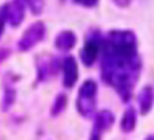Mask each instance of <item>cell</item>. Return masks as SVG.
<instances>
[{
    "label": "cell",
    "mask_w": 154,
    "mask_h": 140,
    "mask_svg": "<svg viewBox=\"0 0 154 140\" xmlns=\"http://www.w3.org/2000/svg\"><path fill=\"white\" fill-rule=\"evenodd\" d=\"M100 54L102 80L115 88L125 103L130 101L141 72L134 33L126 29L110 31L103 38Z\"/></svg>",
    "instance_id": "1"
},
{
    "label": "cell",
    "mask_w": 154,
    "mask_h": 140,
    "mask_svg": "<svg viewBox=\"0 0 154 140\" xmlns=\"http://www.w3.org/2000/svg\"><path fill=\"white\" fill-rule=\"evenodd\" d=\"M95 104H97V83L94 80H87L79 90L77 96V111L82 117H92L95 112Z\"/></svg>",
    "instance_id": "2"
},
{
    "label": "cell",
    "mask_w": 154,
    "mask_h": 140,
    "mask_svg": "<svg viewBox=\"0 0 154 140\" xmlns=\"http://www.w3.org/2000/svg\"><path fill=\"white\" fill-rule=\"evenodd\" d=\"M102 44H103V36L94 29L87 34V39H85V44H84V49L80 52V59L85 65H92L97 57L100 56L102 52Z\"/></svg>",
    "instance_id": "3"
},
{
    "label": "cell",
    "mask_w": 154,
    "mask_h": 140,
    "mask_svg": "<svg viewBox=\"0 0 154 140\" xmlns=\"http://www.w3.org/2000/svg\"><path fill=\"white\" fill-rule=\"evenodd\" d=\"M45 33H46V28H45V23H43V21L33 23L31 26L23 33L21 39L18 41V49H20L21 52H26V51L33 49L38 42L43 41Z\"/></svg>",
    "instance_id": "4"
},
{
    "label": "cell",
    "mask_w": 154,
    "mask_h": 140,
    "mask_svg": "<svg viewBox=\"0 0 154 140\" xmlns=\"http://www.w3.org/2000/svg\"><path fill=\"white\" fill-rule=\"evenodd\" d=\"M62 85L66 88H72L77 82L79 70H77V60L74 57H66L62 60Z\"/></svg>",
    "instance_id": "5"
},
{
    "label": "cell",
    "mask_w": 154,
    "mask_h": 140,
    "mask_svg": "<svg viewBox=\"0 0 154 140\" xmlns=\"http://www.w3.org/2000/svg\"><path fill=\"white\" fill-rule=\"evenodd\" d=\"M5 10H7V21L12 26H18L23 21V5L17 0L10 3H5Z\"/></svg>",
    "instance_id": "6"
},
{
    "label": "cell",
    "mask_w": 154,
    "mask_h": 140,
    "mask_svg": "<svg viewBox=\"0 0 154 140\" xmlns=\"http://www.w3.org/2000/svg\"><path fill=\"white\" fill-rule=\"evenodd\" d=\"M138 103H139V109L143 114H148L151 111L152 104H154V90L152 86H144L138 95Z\"/></svg>",
    "instance_id": "7"
},
{
    "label": "cell",
    "mask_w": 154,
    "mask_h": 140,
    "mask_svg": "<svg viewBox=\"0 0 154 140\" xmlns=\"http://www.w3.org/2000/svg\"><path fill=\"white\" fill-rule=\"evenodd\" d=\"M77 38L72 31H61L56 36V47L59 51H71L75 46Z\"/></svg>",
    "instance_id": "8"
},
{
    "label": "cell",
    "mask_w": 154,
    "mask_h": 140,
    "mask_svg": "<svg viewBox=\"0 0 154 140\" xmlns=\"http://www.w3.org/2000/svg\"><path fill=\"white\" fill-rule=\"evenodd\" d=\"M134 126H136V112L134 109L128 108L123 114V119H122V130L123 132H133L134 130Z\"/></svg>",
    "instance_id": "9"
},
{
    "label": "cell",
    "mask_w": 154,
    "mask_h": 140,
    "mask_svg": "<svg viewBox=\"0 0 154 140\" xmlns=\"http://www.w3.org/2000/svg\"><path fill=\"white\" fill-rule=\"evenodd\" d=\"M95 124H97L98 127L102 129V130H108L110 127L113 126V114L110 111H100L97 112V116H95Z\"/></svg>",
    "instance_id": "10"
},
{
    "label": "cell",
    "mask_w": 154,
    "mask_h": 140,
    "mask_svg": "<svg viewBox=\"0 0 154 140\" xmlns=\"http://www.w3.org/2000/svg\"><path fill=\"white\" fill-rule=\"evenodd\" d=\"M66 104H67V96L66 95H57L54 103H53V106H51V114L53 116H59L66 109Z\"/></svg>",
    "instance_id": "11"
},
{
    "label": "cell",
    "mask_w": 154,
    "mask_h": 140,
    "mask_svg": "<svg viewBox=\"0 0 154 140\" xmlns=\"http://www.w3.org/2000/svg\"><path fill=\"white\" fill-rule=\"evenodd\" d=\"M15 101V90L10 86L5 88V96H3V109H8Z\"/></svg>",
    "instance_id": "12"
},
{
    "label": "cell",
    "mask_w": 154,
    "mask_h": 140,
    "mask_svg": "<svg viewBox=\"0 0 154 140\" xmlns=\"http://www.w3.org/2000/svg\"><path fill=\"white\" fill-rule=\"evenodd\" d=\"M28 5L33 15H39L43 13V8H45V0H28Z\"/></svg>",
    "instance_id": "13"
},
{
    "label": "cell",
    "mask_w": 154,
    "mask_h": 140,
    "mask_svg": "<svg viewBox=\"0 0 154 140\" xmlns=\"http://www.w3.org/2000/svg\"><path fill=\"white\" fill-rule=\"evenodd\" d=\"M5 21H7V10H5V5H2L0 7V38H2V34H3Z\"/></svg>",
    "instance_id": "14"
},
{
    "label": "cell",
    "mask_w": 154,
    "mask_h": 140,
    "mask_svg": "<svg viewBox=\"0 0 154 140\" xmlns=\"http://www.w3.org/2000/svg\"><path fill=\"white\" fill-rule=\"evenodd\" d=\"M102 134H103V130H102L97 124H94V129H92V132H90V139L89 140H100Z\"/></svg>",
    "instance_id": "15"
},
{
    "label": "cell",
    "mask_w": 154,
    "mask_h": 140,
    "mask_svg": "<svg viewBox=\"0 0 154 140\" xmlns=\"http://www.w3.org/2000/svg\"><path fill=\"white\" fill-rule=\"evenodd\" d=\"M75 3H80L84 7H95L98 3V0H75Z\"/></svg>",
    "instance_id": "16"
},
{
    "label": "cell",
    "mask_w": 154,
    "mask_h": 140,
    "mask_svg": "<svg viewBox=\"0 0 154 140\" xmlns=\"http://www.w3.org/2000/svg\"><path fill=\"white\" fill-rule=\"evenodd\" d=\"M113 2H115L120 8H126V7H130V3L133 2V0H113Z\"/></svg>",
    "instance_id": "17"
},
{
    "label": "cell",
    "mask_w": 154,
    "mask_h": 140,
    "mask_svg": "<svg viewBox=\"0 0 154 140\" xmlns=\"http://www.w3.org/2000/svg\"><path fill=\"white\" fill-rule=\"evenodd\" d=\"M8 56H10V51L8 49H0V62H2L5 57H8Z\"/></svg>",
    "instance_id": "18"
},
{
    "label": "cell",
    "mask_w": 154,
    "mask_h": 140,
    "mask_svg": "<svg viewBox=\"0 0 154 140\" xmlns=\"http://www.w3.org/2000/svg\"><path fill=\"white\" fill-rule=\"evenodd\" d=\"M17 2H20L21 5H23V3H25V2H28V0H17Z\"/></svg>",
    "instance_id": "19"
}]
</instances>
